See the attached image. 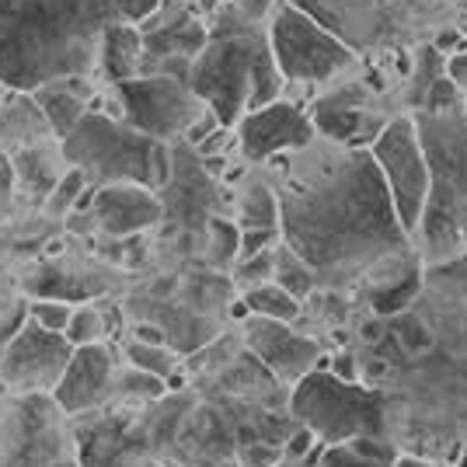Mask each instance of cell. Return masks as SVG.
<instances>
[{"instance_id": "cell-9", "label": "cell", "mask_w": 467, "mask_h": 467, "mask_svg": "<svg viewBox=\"0 0 467 467\" xmlns=\"http://www.w3.org/2000/svg\"><path fill=\"white\" fill-rule=\"evenodd\" d=\"M370 154L377 157L388 192L394 199L398 220L409 234H419L422 213L429 202V161L419 137L415 116H398L384 126V133L373 140Z\"/></svg>"}, {"instance_id": "cell-30", "label": "cell", "mask_w": 467, "mask_h": 467, "mask_svg": "<svg viewBox=\"0 0 467 467\" xmlns=\"http://www.w3.org/2000/svg\"><path fill=\"white\" fill-rule=\"evenodd\" d=\"M457 109H464V91L443 74V78L426 91V101H422L419 112H457Z\"/></svg>"}, {"instance_id": "cell-38", "label": "cell", "mask_w": 467, "mask_h": 467, "mask_svg": "<svg viewBox=\"0 0 467 467\" xmlns=\"http://www.w3.org/2000/svg\"><path fill=\"white\" fill-rule=\"evenodd\" d=\"M394 467H436V464H429V461H422V457H409V453H405V457H398V464Z\"/></svg>"}, {"instance_id": "cell-42", "label": "cell", "mask_w": 467, "mask_h": 467, "mask_svg": "<svg viewBox=\"0 0 467 467\" xmlns=\"http://www.w3.org/2000/svg\"><path fill=\"white\" fill-rule=\"evenodd\" d=\"M161 4H185V0H161Z\"/></svg>"}, {"instance_id": "cell-27", "label": "cell", "mask_w": 467, "mask_h": 467, "mask_svg": "<svg viewBox=\"0 0 467 467\" xmlns=\"http://www.w3.org/2000/svg\"><path fill=\"white\" fill-rule=\"evenodd\" d=\"M28 317L42 325V328L49 331H63L70 328V317H74V307L67 304V300H53V296H39V300H32L28 304Z\"/></svg>"}, {"instance_id": "cell-14", "label": "cell", "mask_w": 467, "mask_h": 467, "mask_svg": "<svg viewBox=\"0 0 467 467\" xmlns=\"http://www.w3.org/2000/svg\"><path fill=\"white\" fill-rule=\"evenodd\" d=\"M314 126L321 137L335 140L342 147H373V140L384 133L390 119L373 112L367 95L359 88H342L331 91L314 105Z\"/></svg>"}, {"instance_id": "cell-17", "label": "cell", "mask_w": 467, "mask_h": 467, "mask_svg": "<svg viewBox=\"0 0 467 467\" xmlns=\"http://www.w3.org/2000/svg\"><path fill=\"white\" fill-rule=\"evenodd\" d=\"M143 28L133 21H116L109 25L105 39H101V57L98 67L105 70V78L119 84V80H130L143 74Z\"/></svg>"}, {"instance_id": "cell-34", "label": "cell", "mask_w": 467, "mask_h": 467, "mask_svg": "<svg viewBox=\"0 0 467 467\" xmlns=\"http://www.w3.org/2000/svg\"><path fill=\"white\" fill-rule=\"evenodd\" d=\"M331 373H338V377H346V380H359V367H356V356L352 352H338V356H331Z\"/></svg>"}, {"instance_id": "cell-40", "label": "cell", "mask_w": 467, "mask_h": 467, "mask_svg": "<svg viewBox=\"0 0 467 467\" xmlns=\"http://www.w3.org/2000/svg\"><path fill=\"white\" fill-rule=\"evenodd\" d=\"M275 467H311V464H300V461H283V464H275ZM321 467V464H317Z\"/></svg>"}, {"instance_id": "cell-25", "label": "cell", "mask_w": 467, "mask_h": 467, "mask_svg": "<svg viewBox=\"0 0 467 467\" xmlns=\"http://www.w3.org/2000/svg\"><path fill=\"white\" fill-rule=\"evenodd\" d=\"M116 394L119 398H130V401H157V398L168 394V384H164V377L133 367V370H126L116 380Z\"/></svg>"}, {"instance_id": "cell-10", "label": "cell", "mask_w": 467, "mask_h": 467, "mask_svg": "<svg viewBox=\"0 0 467 467\" xmlns=\"http://www.w3.org/2000/svg\"><path fill=\"white\" fill-rule=\"evenodd\" d=\"M74 342L63 331H49L28 317V325L7 342L0 356V380L15 390H53L67 370Z\"/></svg>"}, {"instance_id": "cell-32", "label": "cell", "mask_w": 467, "mask_h": 467, "mask_svg": "<svg viewBox=\"0 0 467 467\" xmlns=\"http://www.w3.org/2000/svg\"><path fill=\"white\" fill-rule=\"evenodd\" d=\"M317 443H321V440L314 436V429H307V426H300V422H296V429H293L290 440H286V447H283V461H304V457H307Z\"/></svg>"}, {"instance_id": "cell-24", "label": "cell", "mask_w": 467, "mask_h": 467, "mask_svg": "<svg viewBox=\"0 0 467 467\" xmlns=\"http://www.w3.org/2000/svg\"><path fill=\"white\" fill-rule=\"evenodd\" d=\"M126 356H130V363L137 367V370H147V373H157V377H168V373L178 367V356L168 346H154V342H140L133 338L130 346H126Z\"/></svg>"}, {"instance_id": "cell-11", "label": "cell", "mask_w": 467, "mask_h": 467, "mask_svg": "<svg viewBox=\"0 0 467 467\" xmlns=\"http://www.w3.org/2000/svg\"><path fill=\"white\" fill-rule=\"evenodd\" d=\"M244 346L286 388H296L317 367H331V356L321 352V346L311 335L293 328V321H275V317L252 314L244 321Z\"/></svg>"}, {"instance_id": "cell-39", "label": "cell", "mask_w": 467, "mask_h": 467, "mask_svg": "<svg viewBox=\"0 0 467 467\" xmlns=\"http://www.w3.org/2000/svg\"><path fill=\"white\" fill-rule=\"evenodd\" d=\"M7 95H11V88H7V84H4V80H0V105H4V101H7Z\"/></svg>"}, {"instance_id": "cell-37", "label": "cell", "mask_w": 467, "mask_h": 467, "mask_svg": "<svg viewBox=\"0 0 467 467\" xmlns=\"http://www.w3.org/2000/svg\"><path fill=\"white\" fill-rule=\"evenodd\" d=\"M164 384H168V394H175V390H185L189 377H185V370H182V367H175V370L164 377Z\"/></svg>"}, {"instance_id": "cell-18", "label": "cell", "mask_w": 467, "mask_h": 467, "mask_svg": "<svg viewBox=\"0 0 467 467\" xmlns=\"http://www.w3.org/2000/svg\"><path fill=\"white\" fill-rule=\"evenodd\" d=\"M398 447L390 436H356L349 443H331L321 450V467H394Z\"/></svg>"}, {"instance_id": "cell-2", "label": "cell", "mask_w": 467, "mask_h": 467, "mask_svg": "<svg viewBox=\"0 0 467 467\" xmlns=\"http://www.w3.org/2000/svg\"><path fill=\"white\" fill-rule=\"evenodd\" d=\"M161 0H0V80L32 95L59 78H88L109 25H143Z\"/></svg>"}, {"instance_id": "cell-12", "label": "cell", "mask_w": 467, "mask_h": 467, "mask_svg": "<svg viewBox=\"0 0 467 467\" xmlns=\"http://www.w3.org/2000/svg\"><path fill=\"white\" fill-rule=\"evenodd\" d=\"M314 133H317L314 119L300 105L283 98L254 109L237 122V143L248 161H273L279 154L304 150L314 143Z\"/></svg>"}, {"instance_id": "cell-22", "label": "cell", "mask_w": 467, "mask_h": 467, "mask_svg": "<svg viewBox=\"0 0 467 467\" xmlns=\"http://www.w3.org/2000/svg\"><path fill=\"white\" fill-rule=\"evenodd\" d=\"M447 74V53H440L436 46H426L415 67H411V88H409V105L411 109H422L426 101V91L436 84V80Z\"/></svg>"}, {"instance_id": "cell-29", "label": "cell", "mask_w": 467, "mask_h": 467, "mask_svg": "<svg viewBox=\"0 0 467 467\" xmlns=\"http://www.w3.org/2000/svg\"><path fill=\"white\" fill-rule=\"evenodd\" d=\"M279 248V244H275ZM275 248L262 254H252V258H237V283L248 290V286H258V283H269L275 275Z\"/></svg>"}, {"instance_id": "cell-8", "label": "cell", "mask_w": 467, "mask_h": 467, "mask_svg": "<svg viewBox=\"0 0 467 467\" xmlns=\"http://www.w3.org/2000/svg\"><path fill=\"white\" fill-rule=\"evenodd\" d=\"M116 95L122 119L157 140L185 137L195 119L210 109L195 95L189 80L171 78V74H140V78L119 80Z\"/></svg>"}, {"instance_id": "cell-7", "label": "cell", "mask_w": 467, "mask_h": 467, "mask_svg": "<svg viewBox=\"0 0 467 467\" xmlns=\"http://www.w3.org/2000/svg\"><path fill=\"white\" fill-rule=\"evenodd\" d=\"M269 46L283 78L293 84H325L352 67L349 46L296 4H286L273 15Z\"/></svg>"}, {"instance_id": "cell-4", "label": "cell", "mask_w": 467, "mask_h": 467, "mask_svg": "<svg viewBox=\"0 0 467 467\" xmlns=\"http://www.w3.org/2000/svg\"><path fill=\"white\" fill-rule=\"evenodd\" d=\"M429 161V202L419 234L429 262H447L467 234V116L415 112Z\"/></svg>"}, {"instance_id": "cell-26", "label": "cell", "mask_w": 467, "mask_h": 467, "mask_svg": "<svg viewBox=\"0 0 467 467\" xmlns=\"http://www.w3.org/2000/svg\"><path fill=\"white\" fill-rule=\"evenodd\" d=\"M241 254V223L210 220V258L216 265H231Z\"/></svg>"}, {"instance_id": "cell-20", "label": "cell", "mask_w": 467, "mask_h": 467, "mask_svg": "<svg viewBox=\"0 0 467 467\" xmlns=\"http://www.w3.org/2000/svg\"><path fill=\"white\" fill-rule=\"evenodd\" d=\"M244 300H248L252 314H258V317H275V321H296L300 311H304V304H300L290 290H283L275 279L258 283V286H248V290H244Z\"/></svg>"}, {"instance_id": "cell-41", "label": "cell", "mask_w": 467, "mask_h": 467, "mask_svg": "<svg viewBox=\"0 0 467 467\" xmlns=\"http://www.w3.org/2000/svg\"><path fill=\"white\" fill-rule=\"evenodd\" d=\"M53 467H78V464H74V461H57Z\"/></svg>"}, {"instance_id": "cell-23", "label": "cell", "mask_w": 467, "mask_h": 467, "mask_svg": "<svg viewBox=\"0 0 467 467\" xmlns=\"http://www.w3.org/2000/svg\"><path fill=\"white\" fill-rule=\"evenodd\" d=\"M88 185H91V182H88V175H84L80 168H67V175H59V182L53 185V192L46 195V210L53 216L74 213L80 192H84Z\"/></svg>"}, {"instance_id": "cell-36", "label": "cell", "mask_w": 467, "mask_h": 467, "mask_svg": "<svg viewBox=\"0 0 467 467\" xmlns=\"http://www.w3.org/2000/svg\"><path fill=\"white\" fill-rule=\"evenodd\" d=\"M140 342H154V346H168V331L157 328V325H137Z\"/></svg>"}, {"instance_id": "cell-19", "label": "cell", "mask_w": 467, "mask_h": 467, "mask_svg": "<svg viewBox=\"0 0 467 467\" xmlns=\"http://www.w3.org/2000/svg\"><path fill=\"white\" fill-rule=\"evenodd\" d=\"M275 283L283 286V290H290L300 304H307L317 290V273H314L311 265L300 258V254L293 252L286 241H279V248H275Z\"/></svg>"}, {"instance_id": "cell-21", "label": "cell", "mask_w": 467, "mask_h": 467, "mask_svg": "<svg viewBox=\"0 0 467 467\" xmlns=\"http://www.w3.org/2000/svg\"><path fill=\"white\" fill-rule=\"evenodd\" d=\"M241 227H279V195L265 182H254L241 199Z\"/></svg>"}, {"instance_id": "cell-3", "label": "cell", "mask_w": 467, "mask_h": 467, "mask_svg": "<svg viewBox=\"0 0 467 467\" xmlns=\"http://www.w3.org/2000/svg\"><path fill=\"white\" fill-rule=\"evenodd\" d=\"M283 70L273 57L269 36L258 28H227L223 21L210 32L206 49L195 57L189 84L231 130L241 119L279 101Z\"/></svg>"}, {"instance_id": "cell-33", "label": "cell", "mask_w": 467, "mask_h": 467, "mask_svg": "<svg viewBox=\"0 0 467 467\" xmlns=\"http://www.w3.org/2000/svg\"><path fill=\"white\" fill-rule=\"evenodd\" d=\"M447 78L453 80V84H457V88H461V91L467 95V46L447 57Z\"/></svg>"}, {"instance_id": "cell-13", "label": "cell", "mask_w": 467, "mask_h": 467, "mask_svg": "<svg viewBox=\"0 0 467 467\" xmlns=\"http://www.w3.org/2000/svg\"><path fill=\"white\" fill-rule=\"evenodd\" d=\"M116 390V377H112V356L101 342L91 346H78L67 370L53 388V401L59 411L67 415H80V411L98 409L109 394Z\"/></svg>"}, {"instance_id": "cell-28", "label": "cell", "mask_w": 467, "mask_h": 467, "mask_svg": "<svg viewBox=\"0 0 467 467\" xmlns=\"http://www.w3.org/2000/svg\"><path fill=\"white\" fill-rule=\"evenodd\" d=\"M67 338L74 346H91V342H101L105 338V317L98 307H74V317H70V328H67Z\"/></svg>"}, {"instance_id": "cell-31", "label": "cell", "mask_w": 467, "mask_h": 467, "mask_svg": "<svg viewBox=\"0 0 467 467\" xmlns=\"http://www.w3.org/2000/svg\"><path fill=\"white\" fill-rule=\"evenodd\" d=\"M234 356H237V346H231V338H216V342H210L206 349L189 352V359H185V363H189L192 370H202V367H206V370L213 367L216 370V367H227Z\"/></svg>"}, {"instance_id": "cell-6", "label": "cell", "mask_w": 467, "mask_h": 467, "mask_svg": "<svg viewBox=\"0 0 467 467\" xmlns=\"http://www.w3.org/2000/svg\"><path fill=\"white\" fill-rule=\"evenodd\" d=\"M290 415L314 436L331 443H349L356 436H388V394L346 380L328 367L311 370L290 394Z\"/></svg>"}, {"instance_id": "cell-15", "label": "cell", "mask_w": 467, "mask_h": 467, "mask_svg": "<svg viewBox=\"0 0 467 467\" xmlns=\"http://www.w3.org/2000/svg\"><path fill=\"white\" fill-rule=\"evenodd\" d=\"M91 216H95V223L101 227V234H109V237H133V234L161 223L164 206H161L154 189L122 182V185L98 189Z\"/></svg>"}, {"instance_id": "cell-35", "label": "cell", "mask_w": 467, "mask_h": 467, "mask_svg": "<svg viewBox=\"0 0 467 467\" xmlns=\"http://www.w3.org/2000/svg\"><path fill=\"white\" fill-rule=\"evenodd\" d=\"M432 46H436V49H440V53H457V49H464L467 46V36L464 32H443V36H436V42H432Z\"/></svg>"}, {"instance_id": "cell-1", "label": "cell", "mask_w": 467, "mask_h": 467, "mask_svg": "<svg viewBox=\"0 0 467 467\" xmlns=\"http://www.w3.org/2000/svg\"><path fill=\"white\" fill-rule=\"evenodd\" d=\"M304 147L293 150L279 189V231L317 283L342 286L363 279L390 254L409 252L384 171L370 147Z\"/></svg>"}, {"instance_id": "cell-16", "label": "cell", "mask_w": 467, "mask_h": 467, "mask_svg": "<svg viewBox=\"0 0 467 467\" xmlns=\"http://www.w3.org/2000/svg\"><path fill=\"white\" fill-rule=\"evenodd\" d=\"M28 98L36 101V109L46 116L49 133L63 140L84 119V112H88L91 84H88V78H59L36 88Z\"/></svg>"}, {"instance_id": "cell-5", "label": "cell", "mask_w": 467, "mask_h": 467, "mask_svg": "<svg viewBox=\"0 0 467 467\" xmlns=\"http://www.w3.org/2000/svg\"><path fill=\"white\" fill-rule=\"evenodd\" d=\"M59 154L70 168H80L95 189L133 182L157 192L171 182V154L164 140L95 109H88L78 126L59 140Z\"/></svg>"}]
</instances>
